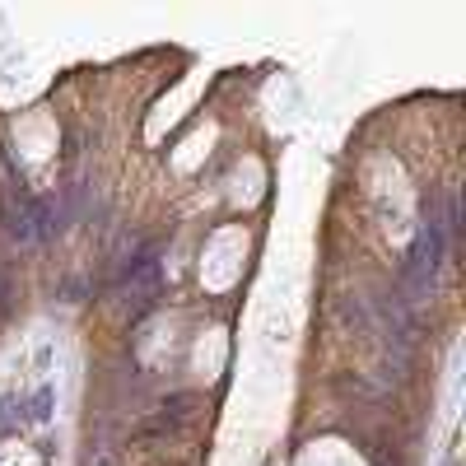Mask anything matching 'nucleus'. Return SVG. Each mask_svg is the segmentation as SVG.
I'll list each match as a JSON object with an SVG mask.
<instances>
[{"mask_svg":"<svg viewBox=\"0 0 466 466\" xmlns=\"http://www.w3.org/2000/svg\"><path fill=\"white\" fill-rule=\"evenodd\" d=\"M448 220H438V215H429V224H424V233L411 243V252H406V299H424L433 289V280H438V266H443V238Z\"/></svg>","mask_w":466,"mask_h":466,"instance_id":"f257e3e1","label":"nucleus"},{"mask_svg":"<svg viewBox=\"0 0 466 466\" xmlns=\"http://www.w3.org/2000/svg\"><path fill=\"white\" fill-rule=\"evenodd\" d=\"M122 289H126V299H135V303L154 299V289H159V252L154 247H144V252H135L131 261H126Z\"/></svg>","mask_w":466,"mask_h":466,"instance_id":"f03ea898","label":"nucleus"},{"mask_svg":"<svg viewBox=\"0 0 466 466\" xmlns=\"http://www.w3.org/2000/svg\"><path fill=\"white\" fill-rule=\"evenodd\" d=\"M191 411H196V397H173L164 411L154 415V420L144 424V438H154V433H178V429H182V420H187Z\"/></svg>","mask_w":466,"mask_h":466,"instance_id":"7ed1b4c3","label":"nucleus"},{"mask_svg":"<svg viewBox=\"0 0 466 466\" xmlns=\"http://www.w3.org/2000/svg\"><path fill=\"white\" fill-rule=\"evenodd\" d=\"M84 466H117V453H112V443H93V453L84 457Z\"/></svg>","mask_w":466,"mask_h":466,"instance_id":"20e7f679","label":"nucleus"},{"mask_svg":"<svg viewBox=\"0 0 466 466\" xmlns=\"http://www.w3.org/2000/svg\"><path fill=\"white\" fill-rule=\"evenodd\" d=\"M47 415H52V387H42L33 401V420H47Z\"/></svg>","mask_w":466,"mask_h":466,"instance_id":"39448f33","label":"nucleus"}]
</instances>
